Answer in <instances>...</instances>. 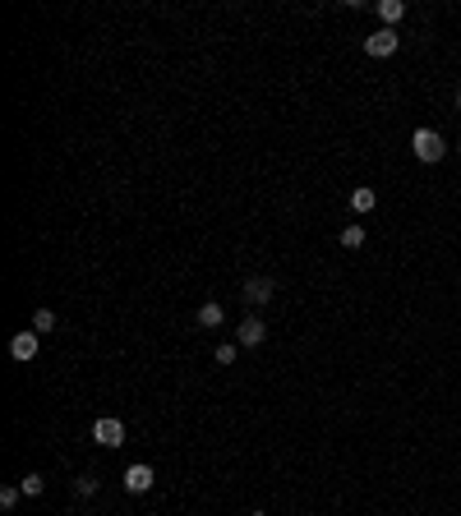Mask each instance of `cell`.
Here are the masks:
<instances>
[{"instance_id":"6","label":"cell","mask_w":461,"mask_h":516,"mask_svg":"<svg viewBox=\"0 0 461 516\" xmlns=\"http://www.w3.org/2000/svg\"><path fill=\"white\" fill-rule=\"evenodd\" d=\"M236 341H240V346H263V341H268V323L263 318H245L236 328Z\"/></svg>"},{"instance_id":"8","label":"cell","mask_w":461,"mask_h":516,"mask_svg":"<svg viewBox=\"0 0 461 516\" xmlns=\"http://www.w3.org/2000/svg\"><path fill=\"white\" fill-rule=\"evenodd\" d=\"M373 208H378V194H373L369 185H355V189H351V212H355V217H369Z\"/></svg>"},{"instance_id":"4","label":"cell","mask_w":461,"mask_h":516,"mask_svg":"<svg viewBox=\"0 0 461 516\" xmlns=\"http://www.w3.org/2000/svg\"><path fill=\"white\" fill-rule=\"evenodd\" d=\"M37 346H42V341H37V332H14V341H10V355H14L19 364H28V360H37Z\"/></svg>"},{"instance_id":"14","label":"cell","mask_w":461,"mask_h":516,"mask_svg":"<svg viewBox=\"0 0 461 516\" xmlns=\"http://www.w3.org/2000/svg\"><path fill=\"white\" fill-rule=\"evenodd\" d=\"M19 488H23V498H37L42 488H47V479H42V475H23V479H19Z\"/></svg>"},{"instance_id":"11","label":"cell","mask_w":461,"mask_h":516,"mask_svg":"<svg viewBox=\"0 0 461 516\" xmlns=\"http://www.w3.org/2000/svg\"><path fill=\"white\" fill-rule=\"evenodd\" d=\"M236 355H240V341H222V346L212 351V360L222 364V369H231V364H236Z\"/></svg>"},{"instance_id":"19","label":"cell","mask_w":461,"mask_h":516,"mask_svg":"<svg viewBox=\"0 0 461 516\" xmlns=\"http://www.w3.org/2000/svg\"><path fill=\"white\" fill-rule=\"evenodd\" d=\"M457 152H461V143H457Z\"/></svg>"},{"instance_id":"16","label":"cell","mask_w":461,"mask_h":516,"mask_svg":"<svg viewBox=\"0 0 461 516\" xmlns=\"http://www.w3.org/2000/svg\"><path fill=\"white\" fill-rule=\"evenodd\" d=\"M74 493H79V498H92V493H97V479H92V475H79V479H74Z\"/></svg>"},{"instance_id":"17","label":"cell","mask_w":461,"mask_h":516,"mask_svg":"<svg viewBox=\"0 0 461 516\" xmlns=\"http://www.w3.org/2000/svg\"><path fill=\"white\" fill-rule=\"evenodd\" d=\"M457 111H461V92H457Z\"/></svg>"},{"instance_id":"10","label":"cell","mask_w":461,"mask_h":516,"mask_svg":"<svg viewBox=\"0 0 461 516\" xmlns=\"http://www.w3.org/2000/svg\"><path fill=\"white\" fill-rule=\"evenodd\" d=\"M402 14H406V0H378V19L393 28V23H402Z\"/></svg>"},{"instance_id":"1","label":"cell","mask_w":461,"mask_h":516,"mask_svg":"<svg viewBox=\"0 0 461 516\" xmlns=\"http://www.w3.org/2000/svg\"><path fill=\"white\" fill-rule=\"evenodd\" d=\"M411 152H415V162L433 166V162H443L448 143H443V134H438V129H415V134H411Z\"/></svg>"},{"instance_id":"3","label":"cell","mask_w":461,"mask_h":516,"mask_svg":"<svg viewBox=\"0 0 461 516\" xmlns=\"http://www.w3.org/2000/svg\"><path fill=\"white\" fill-rule=\"evenodd\" d=\"M364 51H369L373 60L393 56V51H397V28H378V32H369V37H364Z\"/></svg>"},{"instance_id":"15","label":"cell","mask_w":461,"mask_h":516,"mask_svg":"<svg viewBox=\"0 0 461 516\" xmlns=\"http://www.w3.org/2000/svg\"><path fill=\"white\" fill-rule=\"evenodd\" d=\"M51 328H56V313H51V309H37V318H32V332L42 337V332H51Z\"/></svg>"},{"instance_id":"7","label":"cell","mask_w":461,"mask_h":516,"mask_svg":"<svg viewBox=\"0 0 461 516\" xmlns=\"http://www.w3.org/2000/svg\"><path fill=\"white\" fill-rule=\"evenodd\" d=\"M273 291H277L273 277H249V282H245V300L249 304H268V300H273Z\"/></svg>"},{"instance_id":"12","label":"cell","mask_w":461,"mask_h":516,"mask_svg":"<svg viewBox=\"0 0 461 516\" xmlns=\"http://www.w3.org/2000/svg\"><path fill=\"white\" fill-rule=\"evenodd\" d=\"M342 244H346V249H360V244H364V226H360V222H351V226L342 231Z\"/></svg>"},{"instance_id":"13","label":"cell","mask_w":461,"mask_h":516,"mask_svg":"<svg viewBox=\"0 0 461 516\" xmlns=\"http://www.w3.org/2000/svg\"><path fill=\"white\" fill-rule=\"evenodd\" d=\"M19 498H23L19 484H5V488H0V507H5V512H14V507H19Z\"/></svg>"},{"instance_id":"2","label":"cell","mask_w":461,"mask_h":516,"mask_svg":"<svg viewBox=\"0 0 461 516\" xmlns=\"http://www.w3.org/2000/svg\"><path fill=\"white\" fill-rule=\"evenodd\" d=\"M92 443H102V448H120V443H125V424L111 419V415H102L97 424H92Z\"/></svg>"},{"instance_id":"9","label":"cell","mask_w":461,"mask_h":516,"mask_svg":"<svg viewBox=\"0 0 461 516\" xmlns=\"http://www.w3.org/2000/svg\"><path fill=\"white\" fill-rule=\"evenodd\" d=\"M222 318H226V309H222L217 300L198 304V328H222Z\"/></svg>"},{"instance_id":"18","label":"cell","mask_w":461,"mask_h":516,"mask_svg":"<svg viewBox=\"0 0 461 516\" xmlns=\"http://www.w3.org/2000/svg\"><path fill=\"white\" fill-rule=\"evenodd\" d=\"M254 516H268V512H254Z\"/></svg>"},{"instance_id":"5","label":"cell","mask_w":461,"mask_h":516,"mask_svg":"<svg viewBox=\"0 0 461 516\" xmlns=\"http://www.w3.org/2000/svg\"><path fill=\"white\" fill-rule=\"evenodd\" d=\"M152 484H157V470H152V466H129L125 470V488H129V493H148Z\"/></svg>"}]
</instances>
